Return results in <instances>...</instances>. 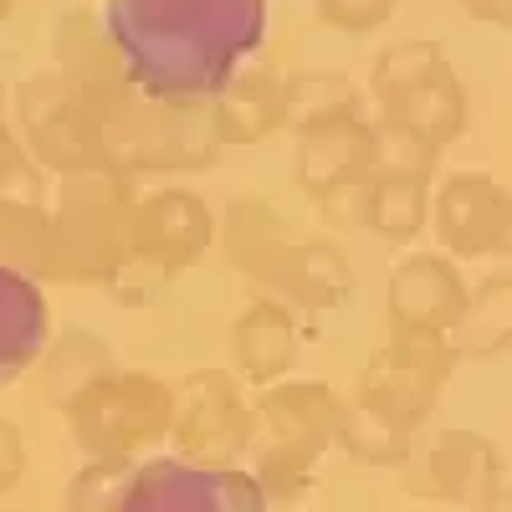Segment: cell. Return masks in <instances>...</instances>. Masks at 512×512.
<instances>
[{"instance_id": "obj_1", "label": "cell", "mask_w": 512, "mask_h": 512, "mask_svg": "<svg viewBox=\"0 0 512 512\" xmlns=\"http://www.w3.org/2000/svg\"><path fill=\"white\" fill-rule=\"evenodd\" d=\"M103 36L149 103L210 108L267 41V0H108Z\"/></svg>"}, {"instance_id": "obj_2", "label": "cell", "mask_w": 512, "mask_h": 512, "mask_svg": "<svg viewBox=\"0 0 512 512\" xmlns=\"http://www.w3.org/2000/svg\"><path fill=\"white\" fill-rule=\"evenodd\" d=\"M256 410V441H251V477L267 497L297 502L313 477L328 446H338L349 400L333 395L318 379H277L251 400Z\"/></svg>"}, {"instance_id": "obj_3", "label": "cell", "mask_w": 512, "mask_h": 512, "mask_svg": "<svg viewBox=\"0 0 512 512\" xmlns=\"http://www.w3.org/2000/svg\"><path fill=\"white\" fill-rule=\"evenodd\" d=\"M113 512H267V492L246 466L154 456L118 482Z\"/></svg>"}, {"instance_id": "obj_4", "label": "cell", "mask_w": 512, "mask_h": 512, "mask_svg": "<svg viewBox=\"0 0 512 512\" xmlns=\"http://www.w3.org/2000/svg\"><path fill=\"white\" fill-rule=\"evenodd\" d=\"M369 169H374V118L297 134L292 180L328 221L359 226V195L369 185Z\"/></svg>"}, {"instance_id": "obj_5", "label": "cell", "mask_w": 512, "mask_h": 512, "mask_svg": "<svg viewBox=\"0 0 512 512\" xmlns=\"http://www.w3.org/2000/svg\"><path fill=\"white\" fill-rule=\"evenodd\" d=\"M251 292L282 303L292 318H323V313L344 308L354 297V262L333 236L297 231L267 256V267L251 277Z\"/></svg>"}, {"instance_id": "obj_6", "label": "cell", "mask_w": 512, "mask_h": 512, "mask_svg": "<svg viewBox=\"0 0 512 512\" xmlns=\"http://www.w3.org/2000/svg\"><path fill=\"white\" fill-rule=\"evenodd\" d=\"M175 441L185 461L236 466L256 441V410L241 395V379L226 369H200L185 379V395L175 410Z\"/></svg>"}, {"instance_id": "obj_7", "label": "cell", "mask_w": 512, "mask_h": 512, "mask_svg": "<svg viewBox=\"0 0 512 512\" xmlns=\"http://www.w3.org/2000/svg\"><path fill=\"white\" fill-rule=\"evenodd\" d=\"M431 231L451 262H482V256L512 251L507 190L482 169H451L436 175L431 190Z\"/></svg>"}, {"instance_id": "obj_8", "label": "cell", "mask_w": 512, "mask_h": 512, "mask_svg": "<svg viewBox=\"0 0 512 512\" xmlns=\"http://www.w3.org/2000/svg\"><path fill=\"white\" fill-rule=\"evenodd\" d=\"M502 487V451L477 431H441L431 441H415L400 466V492L420 502H456L482 507Z\"/></svg>"}, {"instance_id": "obj_9", "label": "cell", "mask_w": 512, "mask_h": 512, "mask_svg": "<svg viewBox=\"0 0 512 512\" xmlns=\"http://www.w3.org/2000/svg\"><path fill=\"white\" fill-rule=\"evenodd\" d=\"M466 277L446 251H405L384 303H390V328H431V333H451L466 313Z\"/></svg>"}, {"instance_id": "obj_10", "label": "cell", "mask_w": 512, "mask_h": 512, "mask_svg": "<svg viewBox=\"0 0 512 512\" xmlns=\"http://www.w3.org/2000/svg\"><path fill=\"white\" fill-rule=\"evenodd\" d=\"M134 159L139 164H169V169H205L221 159V134L210 108H175V103H144L134 113Z\"/></svg>"}, {"instance_id": "obj_11", "label": "cell", "mask_w": 512, "mask_h": 512, "mask_svg": "<svg viewBox=\"0 0 512 512\" xmlns=\"http://www.w3.org/2000/svg\"><path fill=\"white\" fill-rule=\"evenodd\" d=\"M231 359L251 390H267V384L287 379L297 364V318L272 297H251L231 328Z\"/></svg>"}, {"instance_id": "obj_12", "label": "cell", "mask_w": 512, "mask_h": 512, "mask_svg": "<svg viewBox=\"0 0 512 512\" xmlns=\"http://www.w3.org/2000/svg\"><path fill=\"white\" fill-rule=\"evenodd\" d=\"M52 338V308L36 277L0 262V384L26 374Z\"/></svg>"}, {"instance_id": "obj_13", "label": "cell", "mask_w": 512, "mask_h": 512, "mask_svg": "<svg viewBox=\"0 0 512 512\" xmlns=\"http://www.w3.org/2000/svg\"><path fill=\"white\" fill-rule=\"evenodd\" d=\"M210 236H216V216H210L205 200H195L185 190H169L139 210V251L159 272L190 267L210 246Z\"/></svg>"}, {"instance_id": "obj_14", "label": "cell", "mask_w": 512, "mask_h": 512, "mask_svg": "<svg viewBox=\"0 0 512 512\" xmlns=\"http://www.w3.org/2000/svg\"><path fill=\"white\" fill-rule=\"evenodd\" d=\"M210 113H216L221 144H262L282 134L287 123V77L267 62H256L210 103Z\"/></svg>"}, {"instance_id": "obj_15", "label": "cell", "mask_w": 512, "mask_h": 512, "mask_svg": "<svg viewBox=\"0 0 512 512\" xmlns=\"http://www.w3.org/2000/svg\"><path fill=\"white\" fill-rule=\"evenodd\" d=\"M374 118L410 128V134H420L431 149H446V144H456L466 134V123H472V98H466L461 72H446L436 82H425V88H415V93H405L395 103H384Z\"/></svg>"}, {"instance_id": "obj_16", "label": "cell", "mask_w": 512, "mask_h": 512, "mask_svg": "<svg viewBox=\"0 0 512 512\" xmlns=\"http://www.w3.org/2000/svg\"><path fill=\"white\" fill-rule=\"evenodd\" d=\"M287 236H297V221L287 216L272 195H236L226 205V216H221V251H226V262L246 282L267 267V256Z\"/></svg>"}, {"instance_id": "obj_17", "label": "cell", "mask_w": 512, "mask_h": 512, "mask_svg": "<svg viewBox=\"0 0 512 512\" xmlns=\"http://www.w3.org/2000/svg\"><path fill=\"white\" fill-rule=\"evenodd\" d=\"M354 400L359 405H374L384 415H395L400 425H410V431H420L425 420H431L436 400H441V379L420 374V369H405L395 364L390 354H379L359 379H354Z\"/></svg>"}, {"instance_id": "obj_18", "label": "cell", "mask_w": 512, "mask_h": 512, "mask_svg": "<svg viewBox=\"0 0 512 512\" xmlns=\"http://www.w3.org/2000/svg\"><path fill=\"white\" fill-rule=\"evenodd\" d=\"M364 118V88L349 72H292L287 77V123L292 134H313V128L354 123Z\"/></svg>"}, {"instance_id": "obj_19", "label": "cell", "mask_w": 512, "mask_h": 512, "mask_svg": "<svg viewBox=\"0 0 512 512\" xmlns=\"http://www.w3.org/2000/svg\"><path fill=\"white\" fill-rule=\"evenodd\" d=\"M461 359H497L512 349V272H492L466 292V313L451 328Z\"/></svg>"}, {"instance_id": "obj_20", "label": "cell", "mask_w": 512, "mask_h": 512, "mask_svg": "<svg viewBox=\"0 0 512 512\" xmlns=\"http://www.w3.org/2000/svg\"><path fill=\"white\" fill-rule=\"evenodd\" d=\"M169 431V395L154 379H123L103 400V415L93 420V436H103L113 451H128L139 441H154Z\"/></svg>"}, {"instance_id": "obj_21", "label": "cell", "mask_w": 512, "mask_h": 512, "mask_svg": "<svg viewBox=\"0 0 512 512\" xmlns=\"http://www.w3.org/2000/svg\"><path fill=\"white\" fill-rule=\"evenodd\" d=\"M359 226L390 246H410L420 231H431V185L369 180L359 195Z\"/></svg>"}, {"instance_id": "obj_22", "label": "cell", "mask_w": 512, "mask_h": 512, "mask_svg": "<svg viewBox=\"0 0 512 512\" xmlns=\"http://www.w3.org/2000/svg\"><path fill=\"white\" fill-rule=\"evenodd\" d=\"M446 72H456V67H451V52L441 41H425V36L390 41V47H379V57L369 67V98H374V108H384V103H395V98L425 88V82H436Z\"/></svg>"}, {"instance_id": "obj_23", "label": "cell", "mask_w": 512, "mask_h": 512, "mask_svg": "<svg viewBox=\"0 0 512 512\" xmlns=\"http://www.w3.org/2000/svg\"><path fill=\"white\" fill-rule=\"evenodd\" d=\"M415 441H420V431L400 425L395 415L349 400L344 431H338V451H344L349 461H359V466H405V456L415 451Z\"/></svg>"}, {"instance_id": "obj_24", "label": "cell", "mask_w": 512, "mask_h": 512, "mask_svg": "<svg viewBox=\"0 0 512 512\" xmlns=\"http://www.w3.org/2000/svg\"><path fill=\"white\" fill-rule=\"evenodd\" d=\"M441 175V149H431L420 134L400 123H379L374 118V169L369 180H415V185H436Z\"/></svg>"}, {"instance_id": "obj_25", "label": "cell", "mask_w": 512, "mask_h": 512, "mask_svg": "<svg viewBox=\"0 0 512 512\" xmlns=\"http://www.w3.org/2000/svg\"><path fill=\"white\" fill-rule=\"evenodd\" d=\"M384 354H390L395 364H405V369H420V374L441 379V384H446L451 369L461 364L451 333H431V328H390V344H384Z\"/></svg>"}, {"instance_id": "obj_26", "label": "cell", "mask_w": 512, "mask_h": 512, "mask_svg": "<svg viewBox=\"0 0 512 512\" xmlns=\"http://www.w3.org/2000/svg\"><path fill=\"white\" fill-rule=\"evenodd\" d=\"M395 6H400V0H313L318 21L328 31H338V36H369V31H379L384 21L395 16Z\"/></svg>"}, {"instance_id": "obj_27", "label": "cell", "mask_w": 512, "mask_h": 512, "mask_svg": "<svg viewBox=\"0 0 512 512\" xmlns=\"http://www.w3.org/2000/svg\"><path fill=\"white\" fill-rule=\"evenodd\" d=\"M451 6L482 26H492V31H512V0H451Z\"/></svg>"}, {"instance_id": "obj_28", "label": "cell", "mask_w": 512, "mask_h": 512, "mask_svg": "<svg viewBox=\"0 0 512 512\" xmlns=\"http://www.w3.org/2000/svg\"><path fill=\"white\" fill-rule=\"evenodd\" d=\"M477 512H512V482H502V487H497V492L477 507Z\"/></svg>"}, {"instance_id": "obj_29", "label": "cell", "mask_w": 512, "mask_h": 512, "mask_svg": "<svg viewBox=\"0 0 512 512\" xmlns=\"http://www.w3.org/2000/svg\"><path fill=\"white\" fill-rule=\"evenodd\" d=\"M507 221H512V190H507Z\"/></svg>"}]
</instances>
